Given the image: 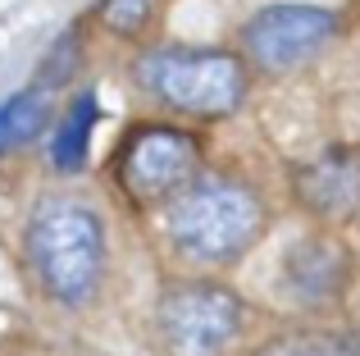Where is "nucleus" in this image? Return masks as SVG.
<instances>
[{"label":"nucleus","mask_w":360,"mask_h":356,"mask_svg":"<svg viewBox=\"0 0 360 356\" xmlns=\"http://www.w3.org/2000/svg\"><path fill=\"white\" fill-rule=\"evenodd\" d=\"M196 170H201V146H196L192 133L183 128H141L128 146H123L119 160V183L128 187L132 201H174L178 192L196 183Z\"/></svg>","instance_id":"nucleus-5"},{"label":"nucleus","mask_w":360,"mask_h":356,"mask_svg":"<svg viewBox=\"0 0 360 356\" xmlns=\"http://www.w3.org/2000/svg\"><path fill=\"white\" fill-rule=\"evenodd\" d=\"M255 356H360L356 329H292L269 338Z\"/></svg>","instance_id":"nucleus-9"},{"label":"nucleus","mask_w":360,"mask_h":356,"mask_svg":"<svg viewBox=\"0 0 360 356\" xmlns=\"http://www.w3.org/2000/svg\"><path fill=\"white\" fill-rule=\"evenodd\" d=\"M338 18L319 5H264L242 23V51L255 69L264 73H288L319 55V46L333 37Z\"/></svg>","instance_id":"nucleus-6"},{"label":"nucleus","mask_w":360,"mask_h":356,"mask_svg":"<svg viewBox=\"0 0 360 356\" xmlns=\"http://www.w3.org/2000/svg\"><path fill=\"white\" fill-rule=\"evenodd\" d=\"M46 124V96L41 91H18L0 106V151H14L27 137H37Z\"/></svg>","instance_id":"nucleus-11"},{"label":"nucleus","mask_w":360,"mask_h":356,"mask_svg":"<svg viewBox=\"0 0 360 356\" xmlns=\"http://www.w3.org/2000/svg\"><path fill=\"white\" fill-rule=\"evenodd\" d=\"M264 224V201L238 178H196L165 215L174 251L192 265H233L260 242Z\"/></svg>","instance_id":"nucleus-1"},{"label":"nucleus","mask_w":360,"mask_h":356,"mask_svg":"<svg viewBox=\"0 0 360 356\" xmlns=\"http://www.w3.org/2000/svg\"><path fill=\"white\" fill-rule=\"evenodd\" d=\"M155 5H160V0H105V5H101V18H105L110 32L132 37V32H141V27L150 23Z\"/></svg>","instance_id":"nucleus-12"},{"label":"nucleus","mask_w":360,"mask_h":356,"mask_svg":"<svg viewBox=\"0 0 360 356\" xmlns=\"http://www.w3.org/2000/svg\"><path fill=\"white\" fill-rule=\"evenodd\" d=\"M27 256L46 293L64 306L91 302L105 269V229L78 201H46L27 229Z\"/></svg>","instance_id":"nucleus-2"},{"label":"nucleus","mask_w":360,"mask_h":356,"mask_svg":"<svg viewBox=\"0 0 360 356\" xmlns=\"http://www.w3.org/2000/svg\"><path fill=\"white\" fill-rule=\"evenodd\" d=\"M91 128H96V96H91V91H82V96L69 106L60 133H55V146H51L55 170H64V174L82 170V160H87V146H91Z\"/></svg>","instance_id":"nucleus-10"},{"label":"nucleus","mask_w":360,"mask_h":356,"mask_svg":"<svg viewBox=\"0 0 360 356\" xmlns=\"http://www.w3.org/2000/svg\"><path fill=\"white\" fill-rule=\"evenodd\" d=\"M288 288L301 302L319 306V302H338L347 293V279H352V256L338 238L328 233H310L297 247L288 251V265H283Z\"/></svg>","instance_id":"nucleus-8"},{"label":"nucleus","mask_w":360,"mask_h":356,"mask_svg":"<svg viewBox=\"0 0 360 356\" xmlns=\"http://www.w3.org/2000/svg\"><path fill=\"white\" fill-rule=\"evenodd\" d=\"M246 329V306L219 284H178L155 311L169 356H233Z\"/></svg>","instance_id":"nucleus-4"},{"label":"nucleus","mask_w":360,"mask_h":356,"mask_svg":"<svg viewBox=\"0 0 360 356\" xmlns=\"http://www.w3.org/2000/svg\"><path fill=\"white\" fill-rule=\"evenodd\" d=\"M137 82L169 110L196 119H224L246 96V64L229 51L160 46L137 60Z\"/></svg>","instance_id":"nucleus-3"},{"label":"nucleus","mask_w":360,"mask_h":356,"mask_svg":"<svg viewBox=\"0 0 360 356\" xmlns=\"http://www.w3.org/2000/svg\"><path fill=\"white\" fill-rule=\"evenodd\" d=\"M297 201L319 224L356 220L360 215V146H338V151L310 160L297 174Z\"/></svg>","instance_id":"nucleus-7"}]
</instances>
